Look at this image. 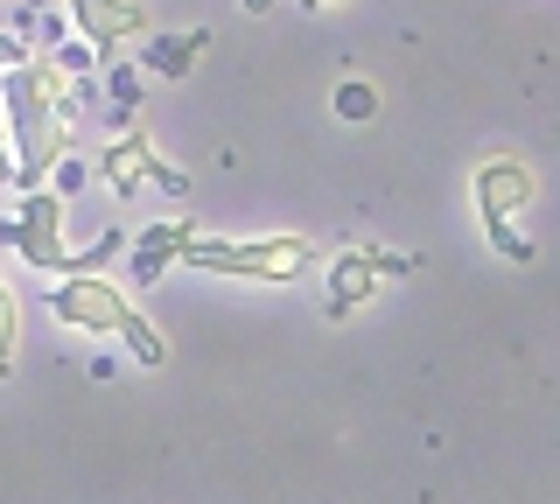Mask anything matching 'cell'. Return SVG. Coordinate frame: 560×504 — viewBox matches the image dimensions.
I'll list each match as a JSON object with an SVG mask.
<instances>
[{
    "label": "cell",
    "mask_w": 560,
    "mask_h": 504,
    "mask_svg": "<svg viewBox=\"0 0 560 504\" xmlns=\"http://www.w3.org/2000/svg\"><path fill=\"white\" fill-rule=\"evenodd\" d=\"M49 316L63 329H84V337H127L140 323V308L127 302V288L105 281V273H63L49 288Z\"/></svg>",
    "instance_id": "277c9868"
},
{
    "label": "cell",
    "mask_w": 560,
    "mask_h": 504,
    "mask_svg": "<svg viewBox=\"0 0 560 504\" xmlns=\"http://www.w3.org/2000/svg\"><path fill=\"white\" fill-rule=\"evenodd\" d=\"M0 183H14V141H8V113H0Z\"/></svg>",
    "instance_id": "5bb4252c"
},
{
    "label": "cell",
    "mask_w": 560,
    "mask_h": 504,
    "mask_svg": "<svg viewBox=\"0 0 560 504\" xmlns=\"http://www.w3.org/2000/svg\"><path fill=\"white\" fill-rule=\"evenodd\" d=\"M14 343H22V302H14L8 273H0V378L14 372Z\"/></svg>",
    "instance_id": "30bf717a"
},
{
    "label": "cell",
    "mask_w": 560,
    "mask_h": 504,
    "mask_svg": "<svg viewBox=\"0 0 560 504\" xmlns=\"http://www.w3.org/2000/svg\"><path fill=\"white\" fill-rule=\"evenodd\" d=\"M197 49H203V36H183V43H162V49H154V71H162V78H183V71H189V63H197Z\"/></svg>",
    "instance_id": "7c38bea8"
},
{
    "label": "cell",
    "mask_w": 560,
    "mask_h": 504,
    "mask_svg": "<svg viewBox=\"0 0 560 504\" xmlns=\"http://www.w3.org/2000/svg\"><path fill=\"white\" fill-rule=\"evenodd\" d=\"M315 8H350V0H315Z\"/></svg>",
    "instance_id": "2e32d148"
},
{
    "label": "cell",
    "mask_w": 560,
    "mask_h": 504,
    "mask_svg": "<svg viewBox=\"0 0 560 504\" xmlns=\"http://www.w3.org/2000/svg\"><path fill=\"white\" fill-rule=\"evenodd\" d=\"M420 259L413 253H378V246H343L337 259H329V323H343L358 302H372L378 281H393V273H413Z\"/></svg>",
    "instance_id": "5b68a950"
},
{
    "label": "cell",
    "mask_w": 560,
    "mask_h": 504,
    "mask_svg": "<svg viewBox=\"0 0 560 504\" xmlns=\"http://www.w3.org/2000/svg\"><path fill=\"white\" fill-rule=\"evenodd\" d=\"M98 176L113 183L119 197H133V189L154 176V141H148V133H119V141H105V154H98Z\"/></svg>",
    "instance_id": "9c48e42d"
},
{
    "label": "cell",
    "mask_w": 560,
    "mask_h": 504,
    "mask_svg": "<svg viewBox=\"0 0 560 504\" xmlns=\"http://www.w3.org/2000/svg\"><path fill=\"white\" fill-rule=\"evenodd\" d=\"M14 246H22L28 267H43V273H84L78 267V253L63 246V197L57 189H35V197H22V211H14Z\"/></svg>",
    "instance_id": "8992f818"
},
{
    "label": "cell",
    "mask_w": 560,
    "mask_h": 504,
    "mask_svg": "<svg viewBox=\"0 0 560 504\" xmlns=\"http://www.w3.org/2000/svg\"><path fill=\"white\" fill-rule=\"evenodd\" d=\"M183 267L197 273H238V281H294L315 267V238L302 232H267V238H210L197 232V246L183 253Z\"/></svg>",
    "instance_id": "7a4b0ae2"
},
{
    "label": "cell",
    "mask_w": 560,
    "mask_h": 504,
    "mask_svg": "<svg viewBox=\"0 0 560 504\" xmlns=\"http://www.w3.org/2000/svg\"><path fill=\"white\" fill-rule=\"evenodd\" d=\"M154 189H162V197H183V189H189V176H183V168H168V162H154V176H148Z\"/></svg>",
    "instance_id": "4fadbf2b"
},
{
    "label": "cell",
    "mask_w": 560,
    "mask_h": 504,
    "mask_svg": "<svg viewBox=\"0 0 560 504\" xmlns=\"http://www.w3.org/2000/svg\"><path fill=\"white\" fill-rule=\"evenodd\" d=\"M477 218H483V238H490V253L498 259H533V246H525V232H518V211L539 197V176L518 162V154H490V162L477 168Z\"/></svg>",
    "instance_id": "3957f363"
},
{
    "label": "cell",
    "mask_w": 560,
    "mask_h": 504,
    "mask_svg": "<svg viewBox=\"0 0 560 504\" xmlns=\"http://www.w3.org/2000/svg\"><path fill=\"white\" fill-rule=\"evenodd\" d=\"M189 246H197V224H189V218L148 224V232H140V246H133V281H162V273H168Z\"/></svg>",
    "instance_id": "ba28073f"
},
{
    "label": "cell",
    "mask_w": 560,
    "mask_h": 504,
    "mask_svg": "<svg viewBox=\"0 0 560 504\" xmlns=\"http://www.w3.org/2000/svg\"><path fill=\"white\" fill-rule=\"evenodd\" d=\"M70 28L84 36V49H92L98 63H113L119 49L148 28V8H140V0H70Z\"/></svg>",
    "instance_id": "52a82bcc"
},
{
    "label": "cell",
    "mask_w": 560,
    "mask_h": 504,
    "mask_svg": "<svg viewBox=\"0 0 560 504\" xmlns=\"http://www.w3.org/2000/svg\"><path fill=\"white\" fill-rule=\"evenodd\" d=\"M0 113H8V141H14V189L35 197V189H49L57 162H70L78 84L57 57H28L0 78Z\"/></svg>",
    "instance_id": "6da1fadb"
},
{
    "label": "cell",
    "mask_w": 560,
    "mask_h": 504,
    "mask_svg": "<svg viewBox=\"0 0 560 504\" xmlns=\"http://www.w3.org/2000/svg\"><path fill=\"white\" fill-rule=\"evenodd\" d=\"M337 113H343V119H372V113H378V92H372L364 78H343V84H337Z\"/></svg>",
    "instance_id": "8fae6325"
},
{
    "label": "cell",
    "mask_w": 560,
    "mask_h": 504,
    "mask_svg": "<svg viewBox=\"0 0 560 504\" xmlns=\"http://www.w3.org/2000/svg\"><path fill=\"white\" fill-rule=\"evenodd\" d=\"M245 8H253V14H267V8H273V0H245Z\"/></svg>",
    "instance_id": "9a60e30c"
},
{
    "label": "cell",
    "mask_w": 560,
    "mask_h": 504,
    "mask_svg": "<svg viewBox=\"0 0 560 504\" xmlns=\"http://www.w3.org/2000/svg\"><path fill=\"white\" fill-rule=\"evenodd\" d=\"M0 8H8V0H0Z\"/></svg>",
    "instance_id": "e0dca14e"
}]
</instances>
